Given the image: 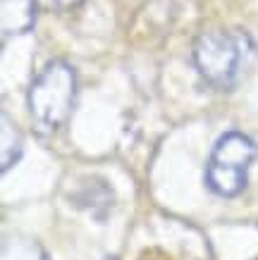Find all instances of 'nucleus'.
I'll use <instances>...</instances> for the list:
<instances>
[{
    "instance_id": "7ed1b4c3",
    "label": "nucleus",
    "mask_w": 258,
    "mask_h": 260,
    "mask_svg": "<svg viewBox=\"0 0 258 260\" xmlns=\"http://www.w3.org/2000/svg\"><path fill=\"white\" fill-rule=\"evenodd\" d=\"M258 146L242 132H227L215 141L206 165V186L220 198H237L246 189Z\"/></svg>"
},
{
    "instance_id": "20e7f679",
    "label": "nucleus",
    "mask_w": 258,
    "mask_h": 260,
    "mask_svg": "<svg viewBox=\"0 0 258 260\" xmlns=\"http://www.w3.org/2000/svg\"><path fill=\"white\" fill-rule=\"evenodd\" d=\"M36 22V0H3L0 5V26L3 41L10 36L26 34Z\"/></svg>"
},
{
    "instance_id": "39448f33",
    "label": "nucleus",
    "mask_w": 258,
    "mask_h": 260,
    "mask_svg": "<svg viewBox=\"0 0 258 260\" xmlns=\"http://www.w3.org/2000/svg\"><path fill=\"white\" fill-rule=\"evenodd\" d=\"M0 141H3V148H0V172H8L12 165H17V160L22 158V134L15 126V122H10V117L3 112L0 115Z\"/></svg>"
},
{
    "instance_id": "f03ea898",
    "label": "nucleus",
    "mask_w": 258,
    "mask_h": 260,
    "mask_svg": "<svg viewBox=\"0 0 258 260\" xmlns=\"http://www.w3.org/2000/svg\"><path fill=\"white\" fill-rule=\"evenodd\" d=\"M77 103V72L65 60H53L32 81L26 105L36 132L53 136L70 119Z\"/></svg>"
},
{
    "instance_id": "f257e3e1",
    "label": "nucleus",
    "mask_w": 258,
    "mask_h": 260,
    "mask_svg": "<svg viewBox=\"0 0 258 260\" xmlns=\"http://www.w3.org/2000/svg\"><path fill=\"white\" fill-rule=\"evenodd\" d=\"M256 46L242 29H213L194 43L196 72L215 91H232L249 72Z\"/></svg>"
},
{
    "instance_id": "0eeeda50",
    "label": "nucleus",
    "mask_w": 258,
    "mask_h": 260,
    "mask_svg": "<svg viewBox=\"0 0 258 260\" xmlns=\"http://www.w3.org/2000/svg\"><path fill=\"white\" fill-rule=\"evenodd\" d=\"M253 260H258V258H253Z\"/></svg>"
},
{
    "instance_id": "423d86ee",
    "label": "nucleus",
    "mask_w": 258,
    "mask_h": 260,
    "mask_svg": "<svg viewBox=\"0 0 258 260\" xmlns=\"http://www.w3.org/2000/svg\"><path fill=\"white\" fill-rule=\"evenodd\" d=\"M58 8H74V5H79L81 0H53Z\"/></svg>"
}]
</instances>
